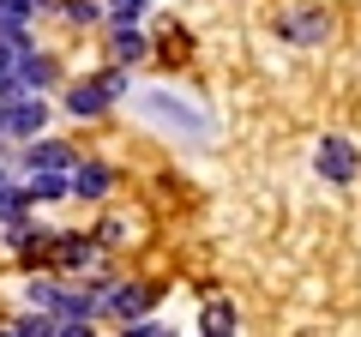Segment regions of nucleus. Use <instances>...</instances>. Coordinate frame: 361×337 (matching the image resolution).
Here are the masks:
<instances>
[{
    "label": "nucleus",
    "instance_id": "17",
    "mask_svg": "<svg viewBox=\"0 0 361 337\" xmlns=\"http://www.w3.org/2000/svg\"><path fill=\"white\" fill-rule=\"evenodd\" d=\"M61 6H66L73 18H97V13H103V0H61Z\"/></svg>",
    "mask_w": 361,
    "mask_h": 337
},
{
    "label": "nucleus",
    "instance_id": "11",
    "mask_svg": "<svg viewBox=\"0 0 361 337\" xmlns=\"http://www.w3.org/2000/svg\"><path fill=\"white\" fill-rule=\"evenodd\" d=\"M283 37H295V42H325V18L319 13H295V18H283Z\"/></svg>",
    "mask_w": 361,
    "mask_h": 337
},
{
    "label": "nucleus",
    "instance_id": "10",
    "mask_svg": "<svg viewBox=\"0 0 361 337\" xmlns=\"http://www.w3.org/2000/svg\"><path fill=\"white\" fill-rule=\"evenodd\" d=\"M25 54H30V37H25L18 25H0V73H13Z\"/></svg>",
    "mask_w": 361,
    "mask_h": 337
},
{
    "label": "nucleus",
    "instance_id": "15",
    "mask_svg": "<svg viewBox=\"0 0 361 337\" xmlns=\"http://www.w3.org/2000/svg\"><path fill=\"white\" fill-rule=\"evenodd\" d=\"M13 217H25V187H0V223H13Z\"/></svg>",
    "mask_w": 361,
    "mask_h": 337
},
{
    "label": "nucleus",
    "instance_id": "12",
    "mask_svg": "<svg viewBox=\"0 0 361 337\" xmlns=\"http://www.w3.org/2000/svg\"><path fill=\"white\" fill-rule=\"evenodd\" d=\"M49 247H54V259H61V265H90V259H97V247L78 241V235H66V241H49Z\"/></svg>",
    "mask_w": 361,
    "mask_h": 337
},
{
    "label": "nucleus",
    "instance_id": "13",
    "mask_svg": "<svg viewBox=\"0 0 361 337\" xmlns=\"http://www.w3.org/2000/svg\"><path fill=\"white\" fill-rule=\"evenodd\" d=\"M30 168H73V157H66L54 139H42V145H30Z\"/></svg>",
    "mask_w": 361,
    "mask_h": 337
},
{
    "label": "nucleus",
    "instance_id": "18",
    "mask_svg": "<svg viewBox=\"0 0 361 337\" xmlns=\"http://www.w3.org/2000/svg\"><path fill=\"white\" fill-rule=\"evenodd\" d=\"M0 139H6V103H0Z\"/></svg>",
    "mask_w": 361,
    "mask_h": 337
},
{
    "label": "nucleus",
    "instance_id": "4",
    "mask_svg": "<svg viewBox=\"0 0 361 337\" xmlns=\"http://www.w3.org/2000/svg\"><path fill=\"white\" fill-rule=\"evenodd\" d=\"M313 168H319L331 187H349V181H355V151H349V139H319Z\"/></svg>",
    "mask_w": 361,
    "mask_h": 337
},
{
    "label": "nucleus",
    "instance_id": "19",
    "mask_svg": "<svg viewBox=\"0 0 361 337\" xmlns=\"http://www.w3.org/2000/svg\"><path fill=\"white\" fill-rule=\"evenodd\" d=\"M0 187H6V168H0Z\"/></svg>",
    "mask_w": 361,
    "mask_h": 337
},
{
    "label": "nucleus",
    "instance_id": "16",
    "mask_svg": "<svg viewBox=\"0 0 361 337\" xmlns=\"http://www.w3.org/2000/svg\"><path fill=\"white\" fill-rule=\"evenodd\" d=\"M103 6H109V13H115V18H139L145 6H151V0H103Z\"/></svg>",
    "mask_w": 361,
    "mask_h": 337
},
{
    "label": "nucleus",
    "instance_id": "2",
    "mask_svg": "<svg viewBox=\"0 0 361 337\" xmlns=\"http://www.w3.org/2000/svg\"><path fill=\"white\" fill-rule=\"evenodd\" d=\"M121 91H127V73H121V66H109V73H97V78H78L73 97H66V109H73V115H103Z\"/></svg>",
    "mask_w": 361,
    "mask_h": 337
},
{
    "label": "nucleus",
    "instance_id": "3",
    "mask_svg": "<svg viewBox=\"0 0 361 337\" xmlns=\"http://www.w3.org/2000/svg\"><path fill=\"white\" fill-rule=\"evenodd\" d=\"M42 127H49V103H42L37 91H25V97L6 103V133H13V139H37Z\"/></svg>",
    "mask_w": 361,
    "mask_h": 337
},
{
    "label": "nucleus",
    "instance_id": "1",
    "mask_svg": "<svg viewBox=\"0 0 361 337\" xmlns=\"http://www.w3.org/2000/svg\"><path fill=\"white\" fill-rule=\"evenodd\" d=\"M133 109H139L145 127H163L169 139H193V145L211 139V115L193 109V103H180V91H139Z\"/></svg>",
    "mask_w": 361,
    "mask_h": 337
},
{
    "label": "nucleus",
    "instance_id": "8",
    "mask_svg": "<svg viewBox=\"0 0 361 337\" xmlns=\"http://www.w3.org/2000/svg\"><path fill=\"white\" fill-rule=\"evenodd\" d=\"M157 301V289H145V283H127V289H109V307L121 313V319H139L145 307Z\"/></svg>",
    "mask_w": 361,
    "mask_h": 337
},
{
    "label": "nucleus",
    "instance_id": "14",
    "mask_svg": "<svg viewBox=\"0 0 361 337\" xmlns=\"http://www.w3.org/2000/svg\"><path fill=\"white\" fill-rule=\"evenodd\" d=\"M42 6H54V0H0V25H25V18L42 13Z\"/></svg>",
    "mask_w": 361,
    "mask_h": 337
},
{
    "label": "nucleus",
    "instance_id": "7",
    "mask_svg": "<svg viewBox=\"0 0 361 337\" xmlns=\"http://www.w3.org/2000/svg\"><path fill=\"white\" fill-rule=\"evenodd\" d=\"M109 49H115V61L127 66V61H145V49H151V42H145V30L133 25V18H121V30L109 37Z\"/></svg>",
    "mask_w": 361,
    "mask_h": 337
},
{
    "label": "nucleus",
    "instance_id": "9",
    "mask_svg": "<svg viewBox=\"0 0 361 337\" xmlns=\"http://www.w3.org/2000/svg\"><path fill=\"white\" fill-rule=\"evenodd\" d=\"M235 301H223V295H211L205 307H199V331H211V337H223V331H235Z\"/></svg>",
    "mask_w": 361,
    "mask_h": 337
},
{
    "label": "nucleus",
    "instance_id": "6",
    "mask_svg": "<svg viewBox=\"0 0 361 337\" xmlns=\"http://www.w3.org/2000/svg\"><path fill=\"white\" fill-rule=\"evenodd\" d=\"M66 181H73V193H85V199H103L115 175H109L103 163H78V168H66Z\"/></svg>",
    "mask_w": 361,
    "mask_h": 337
},
{
    "label": "nucleus",
    "instance_id": "5",
    "mask_svg": "<svg viewBox=\"0 0 361 337\" xmlns=\"http://www.w3.org/2000/svg\"><path fill=\"white\" fill-rule=\"evenodd\" d=\"M66 193H73L66 168H30V181H25V199H66Z\"/></svg>",
    "mask_w": 361,
    "mask_h": 337
}]
</instances>
